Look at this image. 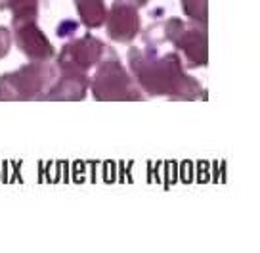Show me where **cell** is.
<instances>
[{
	"label": "cell",
	"mask_w": 260,
	"mask_h": 253,
	"mask_svg": "<svg viewBox=\"0 0 260 253\" xmlns=\"http://www.w3.org/2000/svg\"><path fill=\"white\" fill-rule=\"evenodd\" d=\"M128 2H132V4L136 6V8H140V6H146L149 0H128Z\"/></svg>",
	"instance_id": "cell-14"
},
{
	"label": "cell",
	"mask_w": 260,
	"mask_h": 253,
	"mask_svg": "<svg viewBox=\"0 0 260 253\" xmlns=\"http://www.w3.org/2000/svg\"><path fill=\"white\" fill-rule=\"evenodd\" d=\"M90 87V77L86 73H73V71H61L54 66V75L48 89L44 92L42 100H67L77 102L86 96Z\"/></svg>",
	"instance_id": "cell-8"
},
{
	"label": "cell",
	"mask_w": 260,
	"mask_h": 253,
	"mask_svg": "<svg viewBox=\"0 0 260 253\" xmlns=\"http://www.w3.org/2000/svg\"><path fill=\"white\" fill-rule=\"evenodd\" d=\"M0 8H2V0H0Z\"/></svg>",
	"instance_id": "cell-15"
},
{
	"label": "cell",
	"mask_w": 260,
	"mask_h": 253,
	"mask_svg": "<svg viewBox=\"0 0 260 253\" xmlns=\"http://www.w3.org/2000/svg\"><path fill=\"white\" fill-rule=\"evenodd\" d=\"M54 75L48 62H31L17 71L0 75V100H39Z\"/></svg>",
	"instance_id": "cell-4"
},
{
	"label": "cell",
	"mask_w": 260,
	"mask_h": 253,
	"mask_svg": "<svg viewBox=\"0 0 260 253\" xmlns=\"http://www.w3.org/2000/svg\"><path fill=\"white\" fill-rule=\"evenodd\" d=\"M182 4V12L186 14L187 19H191L195 23L207 25V0H180Z\"/></svg>",
	"instance_id": "cell-11"
},
{
	"label": "cell",
	"mask_w": 260,
	"mask_h": 253,
	"mask_svg": "<svg viewBox=\"0 0 260 253\" xmlns=\"http://www.w3.org/2000/svg\"><path fill=\"white\" fill-rule=\"evenodd\" d=\"M107 46L96 39L94 35H82L79 39H71L65 44L59 56L56 58V67L61 71L73 73H86L100 64V60L106 56Z\"/></svg>",
	"instance_id": "cell-5"
},
{
	"label": "cell",
	"mask_w": 260,
	"mask_h": 253,
	"mask_svg": "<svg viewBox=\"0 0 260 253\" xmlns=\"http://www.w3.org/2000/svg\"><path fill=\"white\" fill-rule=\"evenodd\" d=\"M12 42L21 50L31 62H50L56 56V50L48 41L46 33L37 25V21H23V23L12 25Z\"/></svg>",
	"instance_id": "cell-7"
},
{
	"label": "cell",
	"mask_w": 260,
	"mask_h": 253,
	"mask_svg": "<svg viewBox=\"0 0 260 253\" xmlns=\"http://www.w3.org/2000/svg\"><path fill=\"white\" fill-rule=\"evenodd\" d=\"M207 25L195 23L191 19L167 17L162 19L165 41L171 42L182 52L186 67H205L209 62V41H207Z\"/></svg>",
	"instance_id": "cell-3"
},
{
	"label": "cell",
	"mask_w": 260,
	"mask_h": 253,
	"mask_svg": "<svg viewBox=\"0 0 260 253\" xmlns=\"http://www.w3.org/2000/svg\"><path fill=\"white\" fill-rule=\"evenodd\" d=\"M75 8L86 29H100L106 23V0H75Z\"/></svg>",
	"instance_id": "cell-9"
},
{
	"label": "cell",
	"mask_w": 260,
	"mask_h": 253,
	"mask_svg": "<svg viewBox=\"0 0 260 253\" xmlns=\"http://www.w3.org/2000/svg\"><path fill=\"white\" fill-rule=\"evenodd\" d=\"M106 33L117 44H128L140 35L138 8L128 0H115L106 16Z\"/></svg>",
	"instance_id": "cell-6"
},
{
	"label": "cell",
	"mask_w": 260,
	"mask_h": 253,
	"mask_svg": "<svg viewBox=\"0 0 260 253\" xmlns=\"http://www.w3.org/2000/svg\"><path fill=\"white\" fill-rule=\"evenodd\" d=\"M126 62L134 82L147 96L197 100L203 92L199 81L186 73L184 60L178 52L159 54L157 48L151 46H132Z\"/></svg>",
	"instance_id": "cell-1"
},
{
	"label": "cell",
	"mask_w": 260,
	"mask_h": 253,
	"mask_svg": "<svg viewBox=\"0 0 260 253\" xmlns=\"http://www.w3.org/2000/svg\"><path fill=\"white\" fill-rule=\"evenodd\" d=\"M41 0H2V6L10 10L12 25L23 21H37Z\"/></svg>",
	"instance_id": "cell-10"
},
{
	"label": "cell",
	"mask_w": 260,
	"mask_h": 253,
	"mask_svg": "<svg viewBox=\"0 0 260 253\" xmlns=\"http://www.w3.org/2000/svg\"><path fill=\"white\" fill-rule=\"evenodd\" d=\"M77 29H79V23L73 21V19H63V23L57 25V37L59 39H73L77 35Z\"/></svg>",
	"instance_id": "cell-12"
},
{
	"label": "cell",
	"mask_w": 260,
	"mask_h": 253,
	"mask_svg": "<svg viewBox=\"0 0 260 253\" xmlns=\"http://www.w3.org/2000/svg\"><path fill=\"white\" fill-rule=\"evenodd\" d=\"M90 90L100 102H124V100H142L144 92L134 82L132 75L124 69L121 58L107 48L106 56L96 66L94 77H90Z\"/></svg>",
	"instance_id": "cell-2"
},
{
	"label": "cell",
	"mask_w": 260,
	"mask_h": 253,
	"mask_svg": "<svg viewBox=\"0 0 260 253\" xmlns=\"http://www.w3.org/2000/svg\"><path fill=\"white\" fill-rule=\"evenodd\" d=\"M10 48H12V33L6 27H0V60L8 56Z\"/></svg>",
	"instance_id": "cell-13"
}]
</instances>
